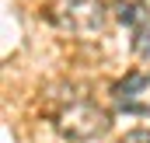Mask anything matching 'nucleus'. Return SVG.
Instances as JSON below:
<instances>
[{
    "instance_id": "1",
    "label": "nucleus",
    "mask_w": 150,
    "mask_h": 143,
    "mask_svg": "<svg viewBox=\"0 0 150 143\" xmlns=\"http://www.w3.org/2000/svg\"><path fill=\"white\" fill-rule=\"evenodd\" d=\"M105 122H108L105 112L94 108L91 101H77V105H70L59 115V129H63L70 140H91V136L105 133Z\"/></svg>"
}]
</instances>
